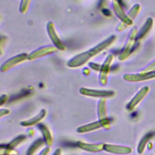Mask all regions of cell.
<instances>
[{
    "instance_id": "cell-18",
    "label": "cell",
    "mask_w": 155,
    "mask_h": 155,
    "mask_svg": "<svg viewBox=\"0 0 155 155\" xmlns=\"http://www.w3.org/2000/svg\"><path fill=\"white\" fill-rule=\"evenodd\" d=\"M50 148L46 147L45 148H44V149L41 151V153H40L39 155H48V153H49V152H50Z\"/></svg>"
},
{
    "instance_id": "cell-12",
    "label": "cell",
    "mask_w": 155,
    "mask_h": 155,
    "mask_svg": "<svg viewBox=\"0 0 155 155\" xmlns=\"http://www.w3.org/2000/svg\"><path fill=\"white\" fill-rule=\"evenodd\" d=\"M152 134L150 133H148L146 134L140 140V142L139 143L138 147H137V152L139 154H142L145 149V147L148 142V140L150 139V138L152 137Z\"/></svg>"
},
{
    "instance_id": "cell-10",
    "label": "cell",
    "mask_w": 155,
    "mask_h": 155,
    "mask_svg": "<svg viewBox=\"0 0 155 155\" xmlns=\"http://www.w3.org/2000/svg\"><path fill=\"white\" fill-rule=\"evenodd\" d=\"M101 127L102 125L101 122L99 121H97V122H94L87 125H84L83 126H81L77 129V131L81 133H87V132H90V131L99 129Z\"/></svg>"
},
{
    "instance_id": "cell-2",
    "label": "cell",
    "mask_w": 155,
    "mask_h": 155,
    "mask_svg": "<svg viewBox=\"0 0 155 155\" xmlns=\"http://www.w3.org/2000/svg\"><path fill=\"white\" fill-rule=\"evenodd\" d=\"M155 78V71L150 72H141L139 74H126L124 79L129 82H140Z\"/></svg>"
},
{
    "instance_id": "cell-11",
    "label": "cell",
    "mask_w": 155,
    "mask_h": 155,
    "mask_svg": "<svg viewBox=\"0 0 155 155\" xmlns=\"http://www.w3.org/2000/svg\"><path fill=\"white\" fill-rule=\"evenodd\" d=\"M153 22V21L152 18H148L147 19V21L145 22L144 25L141 28V29L140 30V32L139 33V35H138L139 39L142 38L145 35H147V33L150 30V28H151V27L152 26Z\"/></svg>"
},
{
    "instance_id": "cell-6",
    "label": "cell",
    "mask_w": 155,
    "mask_h": 155,
    "mask_svg": "<svg viewBox=\"0 0 155 155\" xmlns=\"http://www.w3.org/2000/svg\"><path fill=\"white\" fill-rule=\"evenodd\" d=\"M78 146L87 151L90 152H99L104 150L105 144L104 143H87L82 142H78Z\"/></svg>"
},
{
    "instance_id": "cell-14",
    "label": "cell",
    "mask_w": 155,
    "mask_h": 155,
    "mask_svg": "<svg viewBox=\"0 0 155 155\" xmlns=\"http://www.w3.org/2000/svg\"><path fill=\"white\" fill-rule=\"evenodd\" d=\"M1 155H18V153L15 150H13V148H10L7 146L3 147L1 145L0 150Z\"/></svg>"
},
{
    "instance_id": "cell-15",
    "label": "cell",
    "mask_w": 155,
    "mask_h": 155,
    "mask_svg": "<svg viewBox=\"0 0 155 155\" xmlns=\"http://www.w3.org/2000/svg\"><path fill=\"white\" fill-rule=\"evenodd\" d=\"M25 136H23V135H21V136H19L17 137H16L15 139H13L8 145L7 147L10 148H14L15 147H16V146H18L19 143H21L23 140H25Z\"/></svg>"
},
{
    "instance_id": "cell-17",
    "label": "cell",
    "mask_w": 155,
    "mask_h": 155,
    "mask_svg": "<svg viewBox=\"0 0 155 155\" xmlns=\"http://www.w3.org/2000/svg\"><path fill=\"white\" fill-rule=\"evenodd\" d=\"M155 71V60L151 62L148 66H147L142 72H150Z\"/></svg>"
},
{
    "instance_id": "cell-5",
    "label": "cell",
    "mask_w": 155,
    "mask_h": 155,
    "mask_svg": "<svg viewBox=\"0 0 155 155\" xmlns=\"http://www.w3.org/2000/svg\"><path fill=\"white\" fill-rule=\"evenodd\" d=\"M104 150L111 153L118 154H127L132 151V149L130 147L111 144H105Z\"/></svg>"
},
{
    "instance_id": "cell-19",
    "label": "cell",
    "mask_w": 155,
    "mask_h": 155,
    "mask_svg": "<svg viewBox=\"0 0 155 155\" xmlns=\"http://www.w3.org/2000/svg\"><path fill=\"white\" fill-rule=\"evenodd\" d=\"M10 113V111L7 109H2L0 111V115L1 117H2L4 115L8 114Z\"/></svg>"
},
{
    "instance_id": "cell-16",
    "label": "cell",
    "mask_w": 155,
    "mask_h": 155,
    "mask_svg": "<svg viewBox=\"0 0 155 155\" xmlns=\"http://www.w3.org/2000/svg\"><path fill=\"white\" fill-rule=\"evenodd\" d=\"M139 9H140V6H139V4H136L133 7L131 12H130V16H131L132 18H134L137 15V13L139 11Z\"/></svg>"
},
{
    "instance_id": "cell-1",
    "label": "cell",
    "mask_w": 155,
    "mask_h": 155,
    "mask_svg": "<svg viewBox=\"0 0 155 155\" xmlns=\"http://www.w3.org/2000/svg\"><path fill=\"white\" fill-rule=\"evenodd\" d=\"M97 110L99 122L102 127L106 130H109L111 126L107 114V103L105 99L102 98L99 101Z\"/></svg>"
},
{
    "instance_id": "cell-7",
    "label": "cell",
    "mask_w": 155,
    "mask_h": 155,
    "mask_svg": "<svg viewBox=\"0 0 155 155\" xmlns=\"http://www.w3.org/2000/svg\"><path fill=\"white\" fill-rule=\"evenodd\" d=\"M137 29L136 28H133L131 30V31L128 42V43L127 44V46L125 47V50L124 53L123 54L121 59H125L130 54V52L131 51L133 47L134 46V44L135 43L136 39V37H137Z\"/></svg>"
},
{
    "instance_id": "cell-3",
    "label": "cell",
    "mask_w": 155,
    "mask_h": 155,
    "mask_svg": "<svg viewBox=\"0 0 155 155\" xmlns=\"http://www.w3.org/2000/svg\"><path fill=\"white\" fill-rule=\"evenodd\" d=\"M149 87L147 86L142 88L128 103L127 106V109L129 110H133L147 95V94L149 91Z\"/></svg>"
},
{
    "instance_id": "cell-4",
    "label": "cell",
    "mask_w": 155,
    "mask_h": 155,
    "mask_svg": "<svg viewBox=\"0 0 155 155\" xmlns=\"http://www.w3.org/2000/svg\"><path fill=\"white\" fill-rule=\"evenodd\" d=\"M80 93L85 96L97 97H111L114 94L113 91H101V90H94L82 88L80 89Z\"/></svg>"
},
{
    "instance_id": "cell-13",
    "label": "cell",
    "mask_w": 155,
    "mask_h": 155,
    "mask_svg": "<svg viewBox=\"0 0 155 155\" xmlns=\"http://www.w3.org/2000/svg\"><path fill=\"white\" fill-rule=\"evenodd\" d=\"M44 139L42 140L39 139L36 140L35 142L33 143V144L28 148L27 153V155H33V154L35 153V152L38 150V148L41 147L44 144Z\"/></svg>"
},
{
    "instance_id": "cell-8",
    "label": "cell",
    "mask_w": 155,
    "mask_h": 155,
    "mask_svg": "<svg viewBox=\"0 0 155 155\" xmlns=\"http://www.w3.org/2000/svg\"><path fill=\"white\" fill-rule=\"evenodd\" d=\"M46 115V111L45 110H42L40 113L39 114H38L36 116H35L34 117L25 120V121H22L21 124L24 126V127H30L32 126L33 125H35L36 124H38V122H39L41 120H42L45 116Z\"/></svg>"
},
{
    "instance_id": "cell-20",
    "label": "cell",
    "mask_w": 155,
    "mask_h": 155,
    "mask_svg": "<svg viewBox=\"0 0 155 155\" xmlns=\"http://www.w3.org/2000/svg\"><path fill=\"white\" fill-rule=\"evenodd\" d=\"M61 150H60V149H57V150L54 151V154H53V155H61Z\"/></svg>"
},
{
    "instance_id": "cell-9",
    "label": "cell",
    "mask_w": 155,
    "mask_h": 155,
    "mask_svg": "<svg viewBox=\"0 0 155 155\" xmlns=\"http://www.w3.org/2000/svg\"><path fill=\"white\" fill-rule=\"evenodd\" d=\"M38 128L41 130V131L42 133L45 143L48 146H51L53 143V139L48 128L44 124L39 125L38 126Z\"/></svg>"
}]
</instances>
